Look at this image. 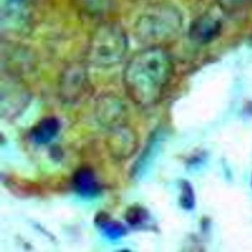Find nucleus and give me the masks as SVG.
Returning <instances> with one entry per match:
<instances>
[{
	"mask_svg": "<svg viewBox=\"0 0 252 252\" xmlns=\"http://www.w3.org/2000/svg\"><path fill=\"white\" fill-rule=\"evenodd\" d=\"M147 217H148V214L147 211L138 206L129 208L125 215L126 220L131 225H141L147 219Z\"/></svg>",
	"mask_w": 252,
	"mask_h": 252,
	"instance_id": "nucleus-16",
	"label": "nucleus"
},
{
	"mask_svg": "<svg viewBox=\"0 0 252 252\" xmlns=\"http://www.w3.org/2000/svg\"><path fill=\"white\" fill-rule=\"evenodd\" d=\"M114 0H76V3L85 14L92 17H102L113 6Z\"/></svg>",
	"mask_w": 252,
	"mask_h": 252,
	"instance_id": "nucleus-11",
	"label": "nucleus"
},
{
	"mask_svg": "<svg viewBox=\"0 0 252 252\" xmlns=\"http://www.w3.org/2000/svg\"><path fill=\"white\" fill-rule=\"evenodd\" d=\"M222 30V23L212 14H204L197 17L189 28V36L192 42L206 45L216 39Z\"/></svg>",
	"mask_w": 252,
	"mask_h": 252,
	"instance_id": "nucleus-8",
	"label": "nucleus"
},
{
	"mask_svg": "<svg viewBox=\"0 0 252 252\" xmlns=\"http://www.w3.org/2000/svg\"><path fill=\"white\" fill-rule=\"evenodd\" d=\"M97 223L99 224L106 234L111 239H117L125 234V229L122 225L117 222L111 221L107 215L101 214L96 220Z\"/></svg>",
	"mask_w": 252,
	"mask_h": 252,
	"instance_id": "nucleus-13",
	"label": "nucleus"
},
{
	"mask_svg": "<svg viewBox=\"0 0 252 252\" xmlns=\"http://www.w3.org/2000/svg\"><path fill=\"white\" fill-rule=\"evenodd\" d=\"M95 115L98 123L107 129L127 123V107L123 100L115 94H105L98 97Z\"/></svg>",
	"mask_w": 252,
	"mask_h": 252,
	"instance_id": "nucleus-7",
	"label": "nucleus"
},
{
	"mask_svg": "<svg viewBox=\"0 0 252 252\" xmlns=\"http://www.w3.org/2000/svg\"><path fill=\"white\" fill-rule=\"evenodd\" d=\"M106 147L110 156L117 160L131 158L139 148V136L127 123L107 129Z\"/></svg>",
	"mask_w": 252,
	"mask_h": 252,
	"instance_id": "nucleus-6",
	"label": "nucleus"
},
{
	"mask_svg": "<svg viewBox=\"0 0 252 252\" xmlns=\"http://www.w3.org/2000/svg\"><path fill=\"white\" fill-rule=\"evenodd\" d=\"M91 88L86 67L80 63H74L67 66L60 76L59 96L63 102L76 104L89 94Z\"/></svg>",
	"mask_w": 252,
	"mask_h": 252,
	"instance_id": "nucleus-4",
	"label": "nucleus"
},
{
	"mask_svg": "<svg viewBox=\"0 0 252 252\" xmlns=\"http://www.w3.org/2000/svg\"><path fill=\"white\" fill-rule=\"evenodd\" d=\"M30 101V92L21 82L14 79L2 81L0 115L2 119H15L26 110Z\"/></svg>",
	"mask_w": 252,
	"mask_h": 252,
	"instance_id": "nucleus-5",
	"label": "nucleus"
},
{
	"mask_svg": "<svg viewBox=\"0 0 252 252\" xmlns=\"http://www.w3.org/2000/svg\"><path fill=\"white\" fill-rule=\"evenodd\" d=\"M8 187L14 193L22 194H32L39 192V187H36L33 184L26 182L23 180L9 179L8 181Z\"/></svg>",
	"mask_w": 252,
	"mask_h": 252,
	"instance_id": "nucleus-14",
	"label": "nucleus"
},
{
	"mask_svg": "<svg viewBox=\"0 0 252 252\" xmlns=\"http://www.w3.org/2000/svg\"><path fill=\"white\" fill-rule=\"evenodd\" d=\"M203 158H206V156L203 153H196L191 156V158L189 159L188 164L189 166H192V167L199 166L203 163Z\"/></svg>",
	"mask_w": 252,
	"mask_h": 252,
	"instance_id": "nucleus-17",
	"label": "nucleus"
},
{
	"mask_svg": "<svg viewBox=\"0 0 252 252\" xmlns=\"http://www.w3.org/2000/svg\"><path fill=\"white\" fill-rule=\"evenodd\" d=\"M60 129V121L49 116L41 120L31 132L32 140L38 144H45L52 141Z\"/></svg>",
	"mask_w": 252,
	"mask_h": 252,
	"instance_id": "nucleus-10",
	"label": "nucleus"
},
{
	"mask_svg": "<svg viewBox=\"0 0 252 252\" xmlns=\"http://www.w3.org/2000/svg\"><path fill=\"white\" fill-rule=\"evenodd\" d=\"M173 71L172 58L162 47H146L132 55L125 65L124 88L135 104L148 107L161 96Z\"/></svg>",
	"mask_w": 252,
	"mask_h": 252,
	"instance_id": "nucleus-1",
	"label": "nucleus"
},
{
	"mask_svg": "<svg viewBox=\"0 0 252 252\" xmlns=\"http://www.w3.org/2000/svg\"><path fill=\"white\" fill-rule=\"evenodd\" d=\"M182 26L181 13L175 7L153 5L138 17L134 33L137 40L146 47H162L178 36Z\"/></svg>",
	"mask_w": 252,
	"mask_h": 252,
	"instance_id": "nucleus-2",
	"label": "nucleus"
},
{
	"mask_svg": "<svg viewBox=\"0 0 252 252\" xmlns=\"http://www.w3.org/2000/svg\"><path fill=\"white\" fill-rule=\"evenodd\" d=\"M129 48L127 35L119 23H101L91 36L85 60L93 67L109 69L120 64Z\"/></svg>",
	"mask_w": 252,
	"mask_h": 252,
	"instance_id": "nucleus-3",
	"label": "nucleus"
},
{
	"mask_svg": "<svg viewBox=\"0 0 252 252\" xmlns=\"http://www.w3.org/2000/svg\"><path fill=\"white\" fill-rule=\"evenodd\" d=\"M73 185L76 192L82 197H95L101 191V184L95 172L89 167H82L76 171Z\"/></svg>",
	"mask_w": 252,
	"mask_h": 252,
	"instance_id": "nucleus-9",
	"label": "nucleus"
},
{
	"mask_svg": "<svg viewBox=\"0 0 252 252\" xmlns=\"http://www.w3.org/2000/svg\"><path fill=\"white\" fill-rule=\"evenodd\" d=\"M252 0H218V5L223 12L235 14L244 9Z\"/></svg>",
	"mask_w": 252,
	"mask_h": 252,
	"instance_id": "nucleus-15",
	"label": "nucleus"
},
{
	"mask_svg": "<svg viewBox=\"0 0 252 252\" xmlns=\"http://www.w3.org/2000/svg\"><path fill=\"white\" fill-rule=\"evenodd\" d=\"M180 205L184 210L191 212L195 209L196 195L193 186L189 181H183L181 184Z\"/></svg>",
	"mask_w": 252,
	"mask_h": 252,
	"instance_id": "nucleus-12",
	"label": "nucleus"
},
{
	"mask_svg": "<svg viewBox=\"0 0 252 252\" xmlns=\"http://www.w3.org/2000/svg\"><path fill=\"white\" fill-rule=\"evenodd\" d=\"M251 185H252V178H251Z\"/></svg>",
	"mask_w": 252,
	"mask_h": 252,
	"instance_id": "nucleus-18",
	"label": "nucleus"
}]
</instances>
